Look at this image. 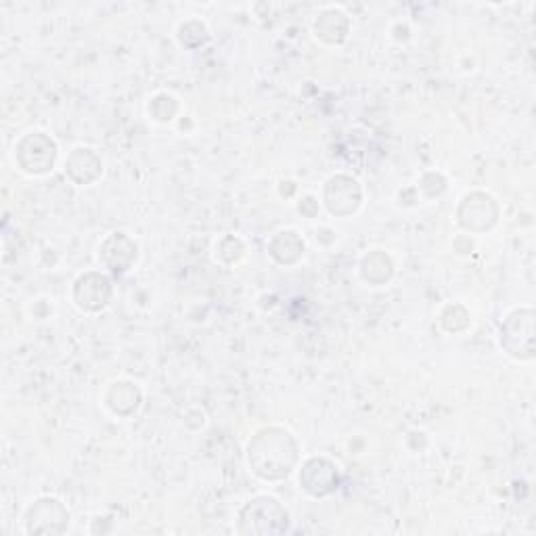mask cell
<instances>
[{"label":"cell","mask_w":536,"mask_h":536,"mask_svg":"<svg viewBox=\"0 0 536 536\" xmlns=\"http://www.w3.org/2000/svg\"><path fill=\"white\" fill-rule=\"evenodd\" d=\"M248 463L262 480H283L298 463V442L283 428H264L248 444Z\"/></svg>","instance_id":"obj_1"},{"label":"cell","mask_w":536,"mask_h":536,"mask_svg":"<svg viewBox=\"0 0 536 536\" xmlns=\"http://www.w3.org/2000/svg\"><path fill=\"white\" fill-rule=\"evenodd\" d=\"M289 516L285 507L273 497H256L239 511L241 534H281L287 530Z\"/></svg>","instance_id":"obj_2"},{"label":"cell","mask_w":536,"mask_h":536,"mask_svg":"<svg viewBox=\"0 0 536 536\" xmlns=\"http://www.w3.org/2000/svg\"><path fill=\"white\" fill-rule=\"evenodd\" d=\"M534 310H513L501 325V348L518 361L534 359Z\"/></svg>","instance_id":"obj_3"},{"label":"cell","mask_w":536,"mask_h":536,"mask_svg":"<svg viewBox=\"0 0 536 536\" xmlns=\"http://www.w3.org/2000/svg\"><path fill=\"white\" fill-rule=\"evenodd\" d=\"M15 160L19 168L28 174H44L55 166L57 145L42 132L28 134L15 147Z\"/></svg>","instance_id":"obj_4"},{"label":"cell","mask_w":536,"mask_h":536,"mask_svg":"<svg viewBox=\"0 0 536 536\" xmlns=\"http://www.w3.org/2000/svg\"><path fill=\"white\" fill-rule=\"evenodd\" d=\"M497 216H499V208L495 204V199L486 193L465 195L457 212L459 225L465 231H472V233L488 231L497 222Z\"/></svg>","instance_id":"obj_5"},{"label":"cell","mask_w":536,"mask_h":536,"mask_svg":"<svg viewBox=\"0 0 536 536\" xmlns=\"http://www.w3.org/2000/svg\"><path fill=\"white\" fill-rule=\"evenodd\" d=\"M325 206L335 216H350L361 206L363 191L361 185L350 176H331L325 185Z\"/></svg>","instance_id":"obj_6"},{"label":"cell","mask_w":536,"mask_h":536,"mask_svg":"<svg viewBox=\"0 0 536 536\" xmlns=\"http://www.w3.org/2000/svg\"><path fill=\"white\" fill-rule=\"evenodd\" d=\"M300 484L312 497H327L340 486V472L335 463L325 457L308 459L300 472Z\"/></svg>","instance_id":"obj_7"},{"label":"cell","mask_w":536,"mask_h":536,"mask_svg":"<svg viewBox=\"0 0 536 536\" xmlns=\"http://www.w3.org/2000/svg\"><path fill=\"white\" fill-rule=\"evenodd\" d=\"M30 534H61L70 524V513L57 499H40L28 511Z\"/></svg>","instance_id":"obj_8"},{"label":"cell","mask_w":536,"mask_h":536,"mask_svg":"<svg viewBox=\"0 0 536 536\" xmlns=\"http://www.w3.org/2000/svg\"><path fill=\"white\" fill-rule=\"evenodd\" d=\"M111 296V281L101 273H86L76 281L74 302L86 312H97L107 306Z\"/></svg>","instance_id":"obj_9"},{"label":"cell","mask_w":536,"mask_h":536,"mask_svg":"<svg viewBox=\"0 0 536 536\" xmlns=\"http://www.w3.org/2000/svg\"><path fill=\"white\" fill-rule=\"evenodd\" d=\"M99 260L111 273L122 275L132 266V262L137 260V243H134L126 233L109 235L101 245Z\"/></svg>","instance_id":"obj_10"},{"label":"cell","mask_w":536,"mask_h":536,"mask_svg":"<svg viewBox=\"0 0 536 536\" xmlns=\"http://www.w3.org/2000/svg\"><path fill=\"white\" fill-rule=\"evenodd\" d=\"M103 164L95 155L93 149L78 147L72 151L70 158L65 162V172L78 185H91L101 176Z\"/></svg>","instance_id":"obj_11"},{"label":"cell","mask_w":536,"mask_h":536,"mask_svg":"<svg viewBox=\"0 0 536 536\" xmlns=\"http://www.w3.org/2000/svg\"><path fill=\"white\" fill-rule=\"evenodd\" d=\"M348 30H350V21L338 9H329L321 13L319 19L315 21V34L325 44H342L348 38Z\"/></svg>","instance_id":"obj_12"},{"label":"cell","mask_w":536,"mask_h":536,"mask_svg":"<svg viewBox=\"0 0 536 536\" xmlns=\"http://www.w3.org/2000/svg\"><path fill=\"white\" fill-rule=\"evenodd\" d=\"M107 405L116 415L128 417L139 409L141 392L137 390V386H132L128 382H118L107 392Z\"/></svg>","instance_id":"obj_13"},{"label":"cell","mask_w":536,"mask_h":536,"mask_svg":"<svg viewBox=\"0 0 536 536\" xmlns=\"http://www.w3.org/2000/svg\"><path fill=\"white\" fill-rule=\"evenodd\" d=\"M279 264H294L304 256V241L294 231H281L268 248Z\"/></svg>","instance_id":"obj_14"},{"label":"cell","mask_w":536,"mask_h":536,"mask_svg":"<svg viewBox=\"0 0 536 536\" xmlns=\"http://www.w3.org/2000/svg\"><path fill=\"white\" fill-rule=\"evenodd\" d=\"M363 277L369 283H384L392 277V262L386 254L382 252H373L369 256H365L363 260Z\"/></svg>","instance_id":"obj_15"}]
</instances>
